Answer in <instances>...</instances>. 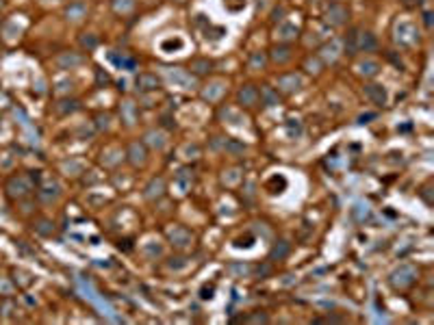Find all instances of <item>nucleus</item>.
<instances>
[{"mask_svg": "<svg viewBox=\"0 0 434 325\" xmlns=\"http://www.w3.org/2000/svg\"><path fill=\"white\" fill-rule=\"evenodd\" d=\"M7 191H9L11 198H26V195H30V191H33V182H30V178L28 176H15L9 180V184H7Z\"/></svg>", "mask_w": 434, "mask_h": 325, "instance_id": "obj_1", "label": "nucleus"}, {"mask_svg": "<svg viewBox=\"0 0 434 325\" xmlns=\"http://www.w3.org/2000/svg\"><path fill=\"white\" fill-rule=\"evenodd\" d=\"M389 282H391L393 288L404 290V288H408V286H413V282H415V271L411 269V267L404 265V267H399V269H395V271L391 273Z\"/></svg>", "mask_w": 434, "mask_h": 325, "instance_id": "obj_2", "label": "nucleus"}, {"mask_svg": "<svg viewBox=\"0 0 434 325\" xmlns=\"http://www.w3.org/2000/svg\"><path fill=\"white\" fill-rule=\"evenodd\" d=\"M326 18H328V22H330L332 26H343V24L350 20V11H348V7H345V5L332 3L330 7H328Z\"/></svg>", "mask_w": 434, "mask_h": 325, "instance_id": "obj_3", "label": "nucleus"}, {"mask_svg": "<svg viewBox=\"0 0 434 325\" xmlns=\"http://www.w3.org/2000/svg\"><path fill=\"white\" fill-rule=\"evenodd\" d=\"M126 156H128V162H131L133 167H143L146 165V160H148V152H146V145L139 143V141H135L128 145V152H126Z\"/></svg>", "mask_w": 434, "mask_h": 325, "instance_id": "obj_4", "label": "nucleus"}, {"mask_svg": "<svg viewBox=\"0 0 434 325\" xmlns=\"http://www.w3.org/2000/svg\"><path fill=\"white\" fill-rule=\"evenodd\" d=\"M378 48V39L371 30H356V50L358 52H371Z\"/></svg>", "mask_w": 434, "mask_h": 325, "instance_id": "obj_5", "label": "nucleus"}, {"mask_svg": "<svg viewBox=\"0 0 434 325\" xmlns=\"http://www.w3.org/2000/svg\"><path fill=\"white\" fill-rule=\"evenodd\" d=\"M365 95H367V100H371L374 104H378V107H384L387 104V89H384L382 85H365Z\"/></svg>", "mask_w": 434, "mask_h": 325, "instance_id": "obj_6", "label": "nucleus"}, {"mask_svg": "<svg viewBox=\"0 0 434 325\" xmlns=\"http://www.w3.org/2000/svg\"><path fill=\"white\" fill-rule=\"evenodd\" d=\"M163 193H165V180L163 178H152L150 184L146 186V191H143L146 200H159V198H163Z\"/></svg>", "mask_w": 434, "mask_h": 325, "instance_id": "obj_7", "label": "nucleus"}, {"mask_svg": "<svg viewBox=\"0 0 434 325\" xmlns=\"http://www.w3.org/2000/svg\"><path fill=\"white\" fill-rule=\"evenodd\" d=\"M137 89L139 91H157V89H161V80L157 78V74H139Z\"/></svg>", "mask_w": 434, "mask_h": 325, "instance_id": "obj_8", "label": "nucleus"}, {"mask_svg": "<svg viewBox=\"0 0 434 325\" xmlns=\"http://www.w3.org/2000/svg\"><path fill=\"white\" fill-rule=\"evenodd\" d=\"M33 230L37 234H42V237H52L54 234V221L48 217H37L33 221Z\"/></svg>", "mask_w": 434, "mask_h": 325, "instance_id": "obj_9", "label": "nucleus"}, {"mask_svg": "<svg viewBox=\"0 0 434 325\" xmlns=\"http://www.w3.org/2000/svg\"><path fill=\"white\" fill-rule=\"evenodd\" d=\"M11 275H13V284L18 288H28L30 284H33V275H30L26 269H20V267H15L11 269Z\"/></svg>", "mask_w": 434, "mask_h": 325, "instance_id": "obj_10", "label": "nucleus"}, {"mask_svg": "<svg viewBox=\"0 0 434 325\" xmlns=\"http://www.w3.org/2000/svg\"><path fill=\"white\" fill-rule=\"evenodd\" d=\"M269 56H271V61H274V63H280V65H283V63H287L289 59H291V48L285 46V44H278V46L271 48Z\"/></svg>", "mask_w": 434, "mask_h": 325, "instance_id": "obj_11", "label": "nucleus"}, {"mask_svg": "<svg viewBox=\"0 0 434 325\" xmlns=\"http://www.w3.org/2000/svg\"><path fill=\"white\" fill-rule=\"evenodd\" d=\"M256 98H259V91H256L252 85H245L239 91V102L243 104V107H252V104L256 102Z\"/></svg>", "mask_w": 434, "mask_h": 325, "instance_id": "obj_12", "label": "nucleus"}, {"mask_svg": "<svg viewBox=\"0 0 434 325\" xmlns=\"http://www.w3.org/2000/svg\"><path fill=\"white\" fill-rule=\"evenodd\" d=\"M289 251H291V245L287 241H278L269 251V260H283L289 256Z\"/></svg>", "mask_w": 434, "mask_h": 325, "instance_id": "obj_13", "label": "nucleus"}, {"mask_svg": "<svg viewBox=\"0 0 434 325\" xmlns=\"http://www.w3.org/2000/svg\"><path fill=\"white\" fill-rule=\"evenodd\" d=\"M261 98H263V102L267 104V107H276V104L280 102V95L278 91H274L269 85H263L261 87Z\"/></svg>", "mask_w": 434, "mask_h": 325, "instance_id": "obj_14", "label": "nucleus"}, {"mask_svg": "<svg viewBox=\"0 0 434 325\" xmlns=\"http://www.w3.org/2000/svg\"><path fill=\"white\" fill-rule=\"evenodd\" d=\"M211 70H213V61H208V59H196L191 63V72H194V74H200V76L208 74Z\"/></svg>", "mask_w": 434, "mask_h": 325, "instance_id": "obj_15", "label": "nucleus"}, {"mask_svg": "<svg viewBox=\"0 0 434 325\" xmlns=\"http://www.w3.org/2000/svg\"><path fill=\"white\" fill-rule=\"evenodd\" d=\"M176 243H172V245L176 247H184V245H189V241H191V234L187 230H182V228H176Z\"/></svg>", "mask_w": 434, "mask_h": 325, "instance_id": "obj_16", "label": "nucleus"}, {"mask_svg": "<svg viewBox=\"0 0 434 325\" xmlns=\"http://www.w3.org/2000/svg\"><path fill=\"white\" fill-rule=\"evenodd\" d=\"M61 59H66V63H57L61 70H68V65L72 68V65H78V63H83V56H78V54H74V52H70V54H63Z\"/></svg>", "mask_w": 434, "mask_h": 325, "instance_id": "obj_17", "label": "nucleus"}, {"mask_svg": "<svg viewBox=\"0 0 434 325\" xmlns=\"http://www.w3.org/2000/svg\"><path fill=\"white\" fill-rule=\"evenodd\" d=\"M380 72V65L374 63V61H367V63H360V74L363 76H376Z\"/></svg>", "mask_w": 434, "mask_h": 325, "instance_id": "obj_18", "label": "nucleus"}, {"mask_svg": "<svg viewBox=\"0 0 434 325\" xmlns=\"http://www.w3.org/2000/svg\"><path fill=\"white\" fill-rule=\"evenodd\" d=\"M146 139H148V143L152 145V148H157V150H161L165 145V139H163V135L161 133H154V130H152V133H148L146 135Z\"/></svg>", "mask_w": 434, "mask_h": 325, "instance_id": "obj_19", "label": "nucleus"}, {"mask_svg": "<svg viewBox=\"0 0 434 325\" xmlns=\"http://www.w3.org/2000/svg\"><path fill=\"white\" fill-rule=\"evenodd\" d=\"M13 290H15L13 280H7V278L0 280V295L3 297H13Z\"/></svg>", "mask_w": 434, "mask_h": 325, "instance_id": "obj_20", "label": "nucleus"}, {"mask_svg": "<svg viewBox=\"0 0 434 325\" xmlns=\"http://www.w3.org/2000/svg\"><path fill=\"white\" fill-rule=\"evenodd\" d=\"M83 15H85V9L80 5H72L70 9H68V20H72V22L83 20Z\"/></svg>", "mask_w": 434, "mask_h": 325, "instance_id": "obj_21", "label": "nucleus"}, {"mask_svg": "<svg viewBox=\"0 0 434 325\" xmlns=\"http://www.w3.org/2000/svg\"><path fill=\"white\" fill-rule=\"evenodd\" d=\"M85 35H87V32H85ZM89 35H91V32H89ZM80 44L87 46V48H96V44H98V39H96V37H80Z\"/></svg>", "mask_w": 434, "mask_h": 325, "instance_id": "obj_22", "label": "nucleus"}, {"mask_svg": "<svg viewBox=\"0 0 434 325\" xmlns=\"http://www.w3.org/2000/svg\"><path fill=\"white\" fill-rule=\"evenodd\" d=\"M0 7H3V0H0Z\"/></svg>", "mask_w": 434, "mask_h": 325, "instance_id": "obj_23", "label": "nucleus"}]
</instances>
